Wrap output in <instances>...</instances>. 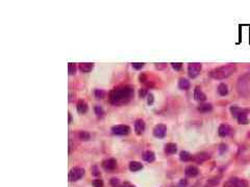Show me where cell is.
<instances>
[{"mask_svg": "<svg viewBox=\"0 0 250 187\" xmlns=\"http://www.w3.org/2000/svg\"><path fill=\"white\" fill-rule=\"evenodd\" d=\"M134 95V88L131 85H120L113 88L109 94V103L121 106L128 103Z\"/></svg>", "mask_w": 250, "mask_h": 187, "instance_id": "1", "label": "cell"}, {"mask_svg": "<svg viewBox=\"0 0 250 187\" xmlns=\"http://www.w3.org/2000/svg\"><path fill=\"white\" fill-rule=\"evenodd\" d=\"M236 71H237L236 65L228 64V65H221V67H219V68H216V69H214L210 73V77L214 79L223 80V79H226V78H228V77H230Z\"/></svg>", "mask_w": 250, "mask_h": 187, "instance_id": "2", "label": "cell"}, {"mask_svg": "<svg viewBox=\"0 0 250 187\" xmlns=\"http://www.w3.org/2000/svg\"><path fill=\"white\" fill-rule=\"evenodd\" d=\"M250 84V74H244L239 77L237 82V88L239 93L245 94L248 91V87Z\"/></svg>", "mask_w": 250, "mask_h": 187, "instance_id": "3", "label": "cell"}, {"mask_svg": "<svg viewBox=\"0 0 250 187\" xmlns=\"http://www.w3.org/2000/svg\"><path fill=\"white\" fill-rule=\"evenodd\" d=\"M112 133L114 135H118V136H123V135H127L130 133V127L128 125H116L112 127Z\"/></svg>", "mask_w": 250, "mask_h": 187, "instance_id": "4", "label": "cell"}, {"mask_svg": "<svg viewBox=\"0 0 250 187\" xmlns=\"http://www.w3.org/2000/svg\"><path fill=\"white\" fill-rule=\"evenodd\" d=\"M202 69V65L199 62H191L188 65V74L190 78H196L200 74Z\"/></svg>", "mask_w": 250, "mask_h": 187, "instance_id": "5", "label": "cell"}, {"mask_svg": "<svg viewBox=\"0 0 250 187\" xmlns=\"http://www.w3.org/2000/svg\"><path fill=\"white\" fill-rule=\"evenodd\" d=\"M83 175H85V169L82 167H73L69 172V180L70 182L78 181L82 178Z\"/></svg>", "mask_w": 250, "mask_h": 187, "instance_id": "6", "label": "cell"}, {"mask_svg": "<svg viewBox=\"0 0 250 187\" xmlns=\"http://www.w3.org/2000/svg\"><path fill=\"white\" fill-rule=\"evenodd\" d=\"M247 182L245 180H241L238 178L230 179L224 184V187H247Z\"/></svg>", "mask_w": 250, "mask_h": 187, "instance_id": "7", "label": "cell"}, {"mask_svg": "<svg viewBox=\"0 0 250 187\" xmlns=\"http://www.w3.org/2000/svg\"><path fill=\"white\" fill-rule=\"evenodd\" d=\"M167 134V126L164 124H158L153 128V135L158 138H164Z\"/></svg>", "mask_w": 250, "mask_h": 187, "instance_id": "8", "label": "cell"}, {"mask_svg": "<svg viewBox=\"0 0 250 187\" xmlns=\"http://www.w3.org/2000/svg\"><path fill=\"white\" fill-rule=\"evenodd\" d=\"M102 167L105 171H114L117 167V161L115 158H107L102 161Z\"/></svg>", "mask_w": 250, "mask_h": 187, "instance_id": "9", "label": "cell"}, {"mask_svg": "<svg viewBox=\"0 0 250 187\" xmlns=\"http://www.w3.org/2000/svg\"><path fill=\"white\" fill-rule=\"evenodd\" d=\"M231 131L232 129L229 125H227V124H221V125L219 126V128H218V134L221 137H226L231 133Z\"/></svg>", "mask_w": 250, "mask_h": 187, "instance_id": "10", "label": "cell"}, {"mask_svg": "<svg viewBox=\"0 0 250 187\" xmlns=\"http://www.w3.org/2000/svg\"><path fill=\"white\" fill-rule=\"evenodd\" d=\"M146 125L145 122H144L142 119H138V120L134 121V131L138 135H142L145 131Z\"/></svg>", "mask_w": 250, "mask_h": 187, "instance_id": "11", "label": "cell"}, {"mask_svg": "<svg viewBox=\"0 0 250 187\" xmlns=\"http://www.w3.org/2000/svg\"><path fill=\"white\" fill-rule=\"evenodd\" d=\"M210 154L208 153H205V152H200V153H197L196 155H194V157H193L192 160H194L196 163H203L204 161H207V160L210 159Z\"/></svg>", "mask_w": 250, "mask_h": 187, "instance_id": "12", "label": "cell"}, {"mask_svg": "<svg viewBox=\"0 0 250 187\" xmlns=\"http://www.w3.org/2000/svg\"><path fill=\"white\" fill-rule=\"evenodd\" d=\"M194 99L198 102H204L207 100V95L202 92L200 86H196L194 89Z\"/></svg>", "mask_w": 250, "mask_h": 187, "instance_id": "13", "label": "cell"}, {"mask_svg": "<svg viewBox=\"0 0 250 187\" xmlns=\"http://www.w3.org/2000/svg\"><path fill=\"white\" fill-rule=\"evenodd\" d=\"M185 174L187 177L194 178V177L198 176V174H199V169H198V167L195 165H190L185 169Z\"/></svg>", "mask_w": 250, "mask_h": 187, "instance_id": "14", "label": "cell"}, {"mask_svg": "<svg viewBox=\"0 0 250 187\" xmlns=\"http://www.w3.org/2000/svg\"><path fill=\"white\" fill-rule=\"evenodd\" d=\"M76 109H77L78 113H80V115H85V113L88 111V109H89V106H88V103L85 101L79 100L76 103Z\"/></svg>", "mask_w": 250, "mask_h": 187, "instance_id": "15", "label": "cell"}, {"mask_svg": "<svg viewBox=\"0 0 250 187\" xmlns=\"http://www.w3.org/2000/svg\"><path fill=\"white\" fill-rule=\"evenodd\" d=\"M142 158H143L144 161L148 162V163H151V162H153L154 160H155V154H154V152L148 150V151H145L143 153Z\"/></svg>", "mask_w": 250, "mask_h": 187, "instance_id": "16", "label": "cell"}, {"mask_svg": "<svg viewBox=\"0 0 250 187\" xmlns=\"http://www.w3.org/2000/svg\"><path fill=\"white\" fill-rule=\"evenodd\" d=\"M248 113H249V110L244 109L243 112L237 118L238 123L241 124V125H247V124H248Z\"/></svg>", "mask_w": 250, "mask_h": 187, "instance_id": "17", "label": "cell"}, {"mask_svg": "<svg viewBox=\"0 0 250 187\" xmlns=\"http://www.w3.org/2000/svg\"><path fill=\"white\" fill-rule=\"evenodd\" d=\"M94 69V64L93 62H80L79 70L82 73H89Z\"/></svg>", "mask_w": 250, "mask_h": 187, "instance_id": "18", "label": "cell"}, {"mask_svg": "<svg viewBox=\"0 0 250 187\" xmlns=\"http://www.w3.org/2000/svg\"><path fill=\"white\" fill-rule=\"evenodd\" d=\"M165 152L168 155H173L177 152V145L174 142H168L165 145Z\"/></svg>", "mask_w": 250, "mask_h": 187, "instance_id": "19", "label": "cell"}, {"mask_svg": "<svg viewBox=\"0 0 250 187\" xmlns=\"http://www.w3.org/2000/svg\"><path fill=\"white\" fill-rule=\"evenodd\" d=\"M198 110L202 113H207L213 110V105L210 103H201L198 106Z\"/></svg>", "mask_w": 250, "mask_h": 187, "instance_id": "20", "label": "cell"}, {"mask_svg": "<svg viewBox=\"0 0 250 187\" xmlns=\"http://www.w3.org/2000/svg\"><path fill=\"white\" fill-rule=\"evenodd\" d=\"M143 164L139 161H131L129 162V171L131 172H139L143 169Z\"/></svg>", "mask_w": 250, "mask_h": 187, "instance_id": "21", "label": "cell"}, {"mask_svg": "<svg viewBox=\"0 0 250 187\" xmlns=\"http://www.w3.org/2000/svg\"><path fill=\"white\" fill-rule=\"evenodd\" d=\"M190 86L191 83L187 78H180L179 81H178V87L182 91H187V89L190 88Z\"/></svg>", "mask_w": 250, "mask_h": 187, "instance_id": "22", "label": "cell"}, {"mask_svg": "<svg viewBox=\"0 0 250 187\" xmlns=\"http://www.w3.org/2000/svg\"><path fill=\"white\" fill-rule=\"evenodd\" d=\"M229 110H230V112H231V115L234 118H238L240 115H241L242 112L244 111V109L243 108H241V107H239V106H230V108H229Z\"/></svg>", "mask_w": 250, "mask_h": 187, "instance_id": "23", "label": "cell"}, {"mask_svg": "<svg viewBox=\"0 0 250 187\" xmlns=\"http://www.w3.org/2000/svg\"><path fill=\"white\" fill-rule=\"evenodd\" d=\"M218 94L222 97L226 96V95L228 94V86H227V84L225 83L219 84V86H218Z\"/></svg>", "mask_w": 250, "mask_h": 187, "instance_id": "24", "label": "cell"}, {"mask_svg": "<svg viewBox=\"0 0 250 187\" xmlns=\"http://www.w3.org/2000/svg\"><path fill=\"white\" fill-rule=\"evenodd\" d=\"M78 138H79L80 140H82V142H88V140L91 139V134L88 131H79V133H78Z\"/></svg>", "mask_w": 250, "mask_h": 187, "instance_id": "25", "label": "cell"}, {"mask_svg": "<svg viewBox=\"0 0 250 187\" xmlns=\"http://www.w3.org/2000/svg\"><path fill=\"white\" fill-rule=\"evenodd\" d=\"M179 158H180L181 161L187 162V161H190L191 159H193V157H192V155H191L189 152H187V151H181L180 154H179Z\"/></svg>", "mask_w": 250, "mask_h": 187, "instance_id": "26", "label": "cell"}, {"mask_svg": "<svg viewBox=\"0 0 250 187\" xmlns=\"http://www.w3.org/2000/svg\"><path fill=\"white\" fill-rule=\"evenodd\" d=\"M94 111H95V115H96V116L98 119H102L104 116L105 115V111H104V109L101 107L100 105H96L94 107Z\"/></svg>", "mask_w": 250, "mask_h": 187, "instance_id": "27", "label": "cell"}, {"mask_svg": "<svg viewBox=\"0 0 250 187\" xmlns=\"http://www.w3.org/2000/svg\"><path fill=\"white\" fill-rule=\"evenodd\" d=\"M94 95H95V97H96V99H98V100H101V99L105 98V95H106V93H105L103 89L96 88L94 91Z\"/></svg>", "mask_w": 250, "mask_h": 187, "instance_id": "28", "label": "cell"}, {"mask_svg": "<svg viewBox=\"0 0 250 187\" xmlns=\"http://www.w3.org/2000/svg\"><path fill=\"white\" fill-rule=\"evenodd\" d=\"M68 73H69V75H75V73H76V65L73 64V62H69L68 64Z\"/></svg>", "mask_w": 250, "mask_h": 187, "instance_id": "29", "label": "cell"}, {"mask_svg": "<svg viewBox=\"0 0 250 187\" xmlns=\"http://www.w3.org/2000/svg\"><path fill=\"white\" fill-rule=\"evenodd\" d=\"M109 183H111L112 187H121L120 181L117 178H112L111 180H109Z\"/></svg>", "mask_w": 250, "mask_h": 187, "instance_id": "30", "label": "cell"}, {"mask_svg": "<svg viewBox=\"0 0 250 187\" xmlns=\"http://www.w3.org/2000/svg\"><path fill=\"white\" fill-rule=\"evenodd\" d=\"M131 65H132V68H134V70H141V69H143L144 68L145 64H144V62H132Z\"/></svg>", "mask_w": 250, "mask_h": 187, "instance_id": "31", "label": "cell"}, {"mask_svg": "<svg viewBox=\"0 0 250 187\" xmlns=\"http://www.w3.org/2000/svg\"><path fill=\"white\" fill-rule=\"evenodd\" d=\"M153 102H154V96H153V94L152 93H149L148 95H147V104L150 106V105H152V104H153Z\"/></svg>", "mask_w": 250, "mask_h": 187, "instance_id": "32", "label": "cell"}, {"mask_svg": "<svg viewBox=\"0 0 250 187\" xmlns=\"http://www.w3.org/2000/svg\"><path fill=\"white\" fill-rule=\"evenodd\" d=\"M93 186L94 187H103V181L100 179H96L93 181Z\"/></svg>", "mask_w": 250, "mask_h": 187, "instance_id": "33", "label": "cell"}, {"mask_svg": "<svg viewBox=\"0 0 250 187\" xmlns=\"http://www.w3.org/2000/svg\"><path fill=\"white\" fill-rule=\"evenodd\" d=\"M171 65H172V68L175 71H179L181 68H182V64H181V62H172Z\"/></svg>", "mask_w": 250, "mask_h": 187, "instance_id": "34", "label": "cell"}, {"mask_svg": "<svg viewBox=\"0 0 250 187\" xmlns=\"http://www.w3.org/2000/svg\"><path fill=\"white\" fill-rule=\"evenodd\" d=\"M149 93L147 92V89L146 88H141L140 89V92H139V96L141 97V98H144V97H147V95H148Z\"/></svg>", "mask_w": 250, "mask_h": 187, "instance_id": "35", "label": "cell"}, {"mask_svg": "<svg viewBox=\"0 0 250 187\" xmlns=\"http://www.w3.org/2000/svg\"><path fill=\"white\" fill-rule=\"evenodd\" d=\"M226 151H227V145H225V144L220 145V147H219V152H220V154H223V153H225Z\"/></svg>", "mask_w": 250, "mask_h": 187, "instance_id": "36", "label": "cell"}, {"mask_svg": "<svg viewBox=\"0 0 250 187\" xmlns=\"http://www.w3.org/2000/svg\"><path fill=\"white\" fill-rule=\"evenodd\" d=\"M139 80H140V82L141 83H145V82L147 81V76H146V74H141L140 75V77H139Z\"/></svg>", "mask_w": 250, "mask_h": 187, "instance_id": "37", "label": "cell"}, {"mask_svg": "<svg viewBox=\"0 0 250 187\" xmlns=\"http://www.w3.org/2000/svg\"><path fill=\"white\" fill-rule=\"evenodd\" d=\"M187 184H188V182H187L186 179H181L179 184H178V187H186L187 186Z\"/></svg>", "mask_w": 250, "mask_h": 187, "instance_id": "38", "label": "cell"}, {"mask_svg": "<svg viewBox=\"0 0 250 187\" xmlns=\"http://www.w3.org/2000/svg\"><path fill=\"white\" fill-rule=\"evenodd\" d=\"M219 183V181H218V179H215V180H210L207 182V185H216V184Z\"/></svg>", "mask_w": 250, "mask_h": 187, "instance_id": "39", "label": "cell"}, {"mask_svg": "<svg viewBox=\"0 0 250 187\" xmlns=\"http://www.w3.org/2000/svg\"><path fill=\"white\" fill-rule=\"evenodd\" d=\"M123 187H136V186H134V185H131V184H129V183H124V185Z\"/></svg>", "mask_w": 250, "mask_h": 187, "instance_id": "40", "label": "cell"}, {"mask_svg": "<svg viewBox=\"0 0 250 187\" xmlns=\"http://www.w3.org/2000/svg\"><path fill=\"white\" fill-rule=\"evenodd\" d=\"M68 118H69V124H71V123H72V115H71L70 112L68 113Z\"/></svg>", "mask_w": 250, "mask_h": 187, "instance_id": "41", "label": "cell"}, {"mask_svg": "<svg viewBox=\"0 0 250 187\" xmlns=\"http://www.w3.org/2000/svg\"><path fill=\"white\" fill-rule=\"evenodd\" d=\"M249 136H250V134H249Z\"/></svg>", "mask_w": 250, "mask_h": 187, "instance_id": "42", "label": "cell"}]
</instances>
